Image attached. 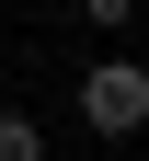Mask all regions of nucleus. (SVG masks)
I'll list each match as a JSON object with an SVG mask.
<instances>
[{
	"mask_svg": "<svg viewBox=\"0 0 149 161\" xmlns=\"http://www.w3.org/2000/svg\"><path fill=\"white\" fill-rule=\"evenodd\" d=\"M80 127L92 138H138L149 127V69L138 58H92L80 69Z\"/></svg>",
	"mask_w": 149,
	"mask_h": 161,
	"instance_id": "nucleus-1",
	"label": "nucleus"
},
{
	"mask_svg": "<svg viewBox=\"0 0 149 161\" xmlns=\"http://www.w3.org/2000/svg\"><path fill=\"white\" fill-rule=\"evenodd\" d=\"M0 161H46V127H35V115H12V104H0Z\"/></svg>",
	"mask_w": 149,
	"mask_h": 161,
	"instance_id": "nucleus-2",
	"label": "nucleus"
},
{
	"mask_svg": "<svg viewBox=\"0 0 149 161\" xmlns=\"http://www.w3.org/2000/svg\"><path fill=\"white\" fill-rule=\"evenodd\" d=\"M80 23H92V35H115V23H138V0H80Z\"/></svg>",
	"mask_w": 149,
	"mask_h": 161,
	"instance_id": "nucleus-3",
	"label": "nucleus"
},
{
	"mask_svg": "<svg viewBox=\"0 0 149 161\" xmlns=\"http://www.w3.org/2000/svg\"><path fill=\"white\" fill-rule=\"evenodd\" d=\"M46 161H92V150H46Z\"/></svg>",
	"mask_w": 149,
	"mask_h": 161,
	"instance_id": "nucleus-4",
	"label": "nucleus"
}]
</instances>
